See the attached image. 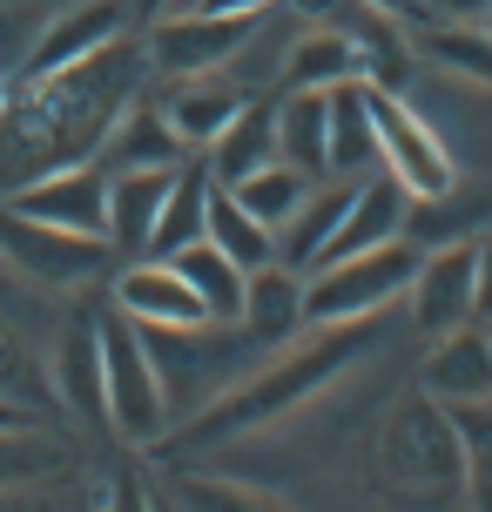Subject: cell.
Wrapping results in <instances>:
<instances>
[{
    "mask_svg": "<svg viewBox=\"0 0 492 512\" xmlns=\"http://www.w3.org/2000/svg\"><path fill=\"white\" fill-rule=\"evenodd\" d=\"M95 162H102L108 176H122V169H176V162H189V142L176 135L169 108L149 102V95H135V102L122 108V122L108 128V142H102Z\"/></svg>",
    "mask_w": 492,
    "mask_h": 512,
    "instance_id": "2e32d148",
    "label": "cell"
},
{
    "mask_svg": "<svg viewBox=\"0 0 492 512\" xmlns=\"http://www.w3.org/2000/svg\"><path fill=\"white\" fill-rule=\"evenodd\" d=\"M21 425H41V411L21 398H0V432H21Z\"/></svg>",
    "mask_w": 492,
    "mask_h": 512,
    "instance_id": "e575fe53",
    "label": "cell"
},
{
    "mask_svg": "<svg viewBox=\"0 0 492 512\" xmlns=\"http://www.w3.org/2000/svg\"><path fill=\"white\" fill-rule=\"evenodd\" d=\"M41 465H54V445L41 425H21V432H0V486L14 479H34Z\"/></svg>",
    "mask_w": 492,
    "mask_h": 512,
    "instance_id": "1f68e13d",
    "label": "cell"
},
{
    "mask_svg": "<svg viewBox=\"0 0 492 512\" xmlns=\"http://www.w3.org/2000/svg\"><path fill=\"white\" fill-rule=\"evenodd\" d=\"M7 95H14V68L0 61V108H7Z\"/></svg>",
    "mask_w": 492,
    "mask_h": 512,
    "instance_id": "f35d334b",
    "label": "cell"
},
{
    "mask_svg": "<svg viewBox=\"0 0 492 512\" xmlns=\"http://www.w3.org/2000/svg\"><path fill=\"white\" fill-rule=\"evenodd\" d=\"M169 263H176L182 277L196 283V297L209 304V317H216V324H236V317H243V290H250V270H243L230 250H216V243L203 236V243L176 250Z\"/></svg>",
    "mask_w": 492,
    "mask_h": 512,
    "instance_id": "484cf974",
    "label": "cell"
},
{
    "mask_svg": "<svg viewBox=\"0 0 492 512\" xmlns=\"http://www.w3.org/2000/svg\"><path fill=\"white\" fill-rule=\"evenodd\" d=\"M371 81V48L358 27H304L284 54V88H337Z\"/></svg>",
    "mask_w": 492,
    "mask_h": 512,
    "instance_id": "d6986e66",
    "label": "cell"
},
{
    "mask_svg": "<svg viewBox=\"0 0 492 512\" xmlns=\"http://www.w3.org/2000/svg\"><path fill=\"white\" fill-rule=\"evenodd\" d=\"M364 351V317L358 324H311L304 344H284V358H270L257 378H243L230 398H216L203 418H189L182 432H169L162 445L182 452V445H236V438H257L270 425H284L290 411H304L324 391L337 384Z\"/></svg>",
    "mask_w": 492,
    "mask_h": 512,
    "instance_id": "7a4b0ae2",
    "label": "cell"
},
{
    "mask_svg": "<svg viewBox=\"0 0 492 512\" xmlns=\"http://www.w3.org/2000/svg\"><path fill=\"white\" fill-rule=\"evenodd\" d=\"M351 189H358V176H324L311 196H304V209L277 230V256H284L290 270H304V277L317 270V256H324V243H331L337 216H344V203H351Z\"/></svg>",
    "mask_w": 492,
    "mask_h": 512,
    "instance_id": "603a6c76",
    "label": "cell"
},
{
    "mask_svg": "<svg viewBox=\"0 0 492 512\" xmlns=\"http://www.w3.org/2000/svg\"><path fill=\"white\" fill-rule=\"evenodd\" d=\"M115 243L108 236H75V230H54L41 216H21V209L0 196V263L21 270L27 283H48V290H75V283L102 277Z\"/></svg>",
    "mask_w": 492,
    "mask_h": 512,
    "instance_id": "52a82bcc",
    "label": "cell"
},
{
    "mask_svg": "<svg viewBox=\"0 0 492 512\" xmlns=\"http://www.w3.org/2000/svg\"><path fill=\"white\" fill-rule=\"evenodd\" d=\"M236 331L250 337V344H263V351H270V344H290L297 331H311V324H304V270H290L284 256L263 263V270H250Z\"/></svg>",
    "mask_w": 492,
    "mask_h": 512,
    "instance_id": "e0dca14e",
    "label": "cell"
},
{
    "mask_svg": "<svg viewBox=\"0 0 492 512\" xmlns=\"http://www.w3.org/2000/svg\"><path fill=\"white\" fill-rule=\"evenodd\" d=\"M439 21H486L492 14V0H425Z\"/></svg>",
    "mask_w": 492,
    "mask_h": 512,
    "instance_id": "836d02e7",
    "label": "cell"
},
{
    "mask_svg": "<svg viewBox=\"0 0 492 512\" xmlns=\"http://www.w3.org/2000/svg\"><path fill=\"white\" fill-rule=\"evenodd\" d=\"M486 331H492V324H486Z\"/></svg>",
    "mask_w": 492,
    "mask_h": 512,
    "instance_id": "ab89813d",
    "label": "cell"
},
{
    "mask_svg": "<svg viewBox=\"0 0 492 512\" xmlns=\"http://www.w3.org/2000/svg\"><path fill=\"white\" fill-rule=\"evenodd\" d=\"M209 196H216V176H209V162L189 155L176 169V182H169V203H162L149 256H176V250H189V243H203L209 236Z\"/></svg>",
    "mask_w": 492,
    "mask_h": 512,
    "instance_id": "cb8c5ba5",
    "label": "cell"
},
{
    "mask_svg": "<svg viewBox=\"0 0 492 512\" xmlns=\"http://www.w3.org/2000/svg\"><path fill=\"white\" fill-rule=\"evenodd\" d=\"M358 7H371V14H391V21H412L425 0H358Z\"/></svg>",
    "mask_w": 492,
    "mask_h": 512,
    "instance_id": "d590c367",
    "label": "cell"
},
{
    "mask_svg": "<svg viewBox=\"0 0 492 512\" xmlns=\"http://www.w3.org/2000/svg\"><path fill=\"white\" fill-rule=\"evenodd\" d=\"M7 203L21 216H41L54 230L75 236H108V169L102 162H75V169H48V176L21 182Z\"/></svg>",
    "mask_w": 492,
    "mask_h": 512,
    "instance_id": "8fae6325",
    "label": "cell"
},
{
    "mask_svg": "<svg viewBox=\"0 0 492 512\" xmlns=\"http://www.w3.org/2000/svg\"><path fill=\"white\" fill-rule=\"evenodd\" d=\"M48 384L54 405L75 411L81 425H108V378H102V317L75 310L48 351Z\"/></svg>",
    "mask_w": 492,
    "mask_h": 512,
    "instance_id": "7c38bea8",
    "label": "cell"
},
{
    "mask_svg": "<svg viewBox=\"0 0 492 512\" xmlns=\"http://www.w3.org/2000/svg\"><path fill=\"white\" fill-rule=\"evenodd\" d=\"M257 27H263V14L182 7V14H162V21H149L142 48H149V61H156L169 81H182V75H223L236 54L257 41Z\"/></svg>",
    "mask_w": 492,
    "mask_h": 512,
    "instance_id": "ba28073f",
    "label": "cell"
},
{
    "mask_svg": "<svg viewBox=\"0 0 492 512\" xmlns=\"http://www.w3.org/2000/svg\"><path fill=\"white\" fill-rule=\"evenodd\" d=\"M452 418H459V438H466V499L492 506V398L452 405Z\"/></svg>",
    "mask_w": 492,
    "mask_h": 512,
    "instance_id": "f546056e",
    "label": "cell"
},
{
    "mask_svg": "<svg viewBox=\"0 0 492 512\" xmlns=\"http://www.w3.org/2000/svg\"><path fill=\"white\" fill-rule=\"evenodd\" d=\"M418 391H432L439 405H479V398H492V331L486 324H459V331L432 337Z\"/></svg>",
    "mask_w": 492,
    "mask_h": 512,
    "instance_id": "9a60e30c",
    "label": "cell"
},
{
    "mask_svg": "<svg viewBox=\"0 0 492 512\" xmlns=\"http://www.w3.org/2000/svg\"><path fill=\"white\" fill-rule=\"evenodd\" d=\"M364 88H371V122H378V169L405 182L412 203L452 196V189H459V162L445 149V135L425 122L398 88H385V81H364Z\"/></svg>",
    "mask_w": 492,
    "mask_h": 512,
    "instance_id": "8992f818",
    "label": "cell"
},
{
    "mask_svg": "<svg viewBox=\"0 0 492 512\" xmlns=\"http://www.w3.org/2000/svg\"><path fill=\"white\" fill-rule=\"evenodd\" d=\"M277 155L304 176H331V88H284L277 95Z\"/></svg>",
    "mask_w": 492,
    "mask_h": 512,
    "instance_id": "ffe728a7",
    "label": "cell"
},
{
    "mask_svg": "<svg viewBox=\"0 0 492 512\" xmlns=\"http://www.w3.org/2000/svg\"><path fill=\"white\" fill-rule=\"evenodd\" d=\"M418 48L432 54L445 75L492 88V21H439L432 34H418Z\"/></svg>",
    "mask_w": 492,
    "mask_h": 512,
    "instance_id": "f1b7e54d",
    "label": "cell"
},
{
    "mask_svg": "<svg viewBox=\"0 0 492 512\" xmlns=\"http://www.w3.org/2000/svg\"><path fill=\"white\" fill-rule=\"evenodd\" d=\"M149 68L156 61L142 48V34H122L75 68L14 81V95L0 108V196H14L21 182L48 176V169L95 162L108 128L122 122V108L142 95Z\"/></svg>",
    "mask_w": 492,
    "mask_h": 512,
    "instance_id": "6da1fadb",
    "label": "cell"
},
{
    "mask_svg": "<svg viewBox=\"0 0 492 512\" xmlns=\"http://www.w3.org/2000/svg\"><path fill=\"white\" fill-rule=\"evenodd\" d=\"M203 162H209V176L223 182V189L243 182V176H257L263 162H277V102H243L236 122L203 149Z\"/></svg>",
    "mask_w": 492,
    "mask_h": 512,
    "instance_id": "7402d4cb",
    "label": "cell"
},
{
    "mask_svg": "<svg viewBox=\"0 0 492 512\" xmlns=\"http://www.w3.org/2000/svg\"><path fill=\"white\" fill-rule=\"evenodd\" d=\"M176 169H122V176H108V243H115V256H149Z\"/></svg>",
    "mask_w": 492,
    "mask_h": 512,
    "instance_id": "ac0fdd59",
    "label": "cell"
},
{
    "mask_svg": "<svg viewBox=\"0 0 492 512\" xmlns=\"http://www.w3.org/2000/svg\"><path fill=\"white\" fill-rule=\"evenodd\" d=\"M311 189H317V176H304V169H290L284 155H277V162H263L257 176L230 182V196H236L243 209H250V216H263L270 230H284L290 216L304 209V196H311Z\"/></svg>",
    "mask_w": 492,
    "mask_h": 512,
    "instance_id": "83f0119b",
    "label": "cell"
},
{
    "mask_svg": "<svg viewBox=\"0 0 492 512\" xmlns=\"http://www.w3.org/2000/svg\"><path fill=\"white\" fill-rule=\"evenodd\" d=\"M479 324H492V230H479Z\"/></svg>",
    "mask_w": 492,
    "mask_h": 512,
    "instance_id": "d6a6232c",
    "label": "cell"
},
{
    "mask_svg": "<svg viewBox=\"0 0 492 512\" xmlns=\"http://www.w3.org/2000/svg\"><path fill=\"white\" fill-rule=\"evenodd\" d=\"M405 216H412V189L398 176H358V189H351V203H344V216H337L331 243H324V256H317V270L324 263H337V256H358V250H378V243H391V236H405Z\"/></svg>",
    "mask_w": 492,
    "mask_h": 512,
    "instance_id": "5bb4252c",
    "label": "cell"
},
{
    "mask_svg": "<svg viewBox=\"0 0 492 512\" xmlns=\"http://www.w3.org/2000/svg\"><path fill=\"white\" fill-rule=\"evenodd\" d=\"M405 297H412L418 337H445L459 324H479V236H452L432 256H418V277Z\"/></svg>",
    "mask_w": 492,
    "mask_h": 512,
    "instance_id": "9c48e42d",
    "label": "cell"
},
{
    "mask_svg": "<svg viewBox=\"0 0 492 512\" xmlns=\"http://www.w3.org/2000/svg\"><path fill=\"white\" fill-rule=\"evenodd\" d=\"M196 7H216V14H270L277 0H196Z\"/></svg>",
    "mask_w": 492,
    "mask_h": 512,
    "instance_id": "8d00e7d4",
    "label": "cell"
},
{
    "mask_svg": "<svg viewBox=\"0 0 492 512\" xmlns=\"http://www.w3.org/2000/svg\"><path fill=\"white\" fill-rule=\"evenodd\" d=\"M418 277V250L412 236H391L378 250L337 256L324 270L304 277V324H358V317H378L385 304H398Z\"/></svg>",
    "mask_w": 492,
    "mask_h": 512,
    "instance_id": "5b68a950",
    "label": "cell"
},
{
    "mask_svg": "<svg viewBox=\"0 0 492 512\" xmlns=\"http://www.w3.org/2000/svg\"><path fill=\"white\" fill-rule=\"evenodd\" d=\"M378 472L385 486L412 499H466V438L452 405H439L432 391H412L378 432Z\"/></svg>",
    "mask_w": 492,
    "mask_h": 512,
    "instance_id": "3957f363",
    "label": "cell"
},
{
    "mask_svg": "<svg viewBox=\"0 0 492 512\" xmlns=\"http://www.w3.org/2000/svg\"><path fill=\"white\" fill-rule=\"evenodd\" d=\"M129 14H135L129 0H68V7L34 34V48L21 54L14 81L54 75V68H75V61H88V54H102L108 41H122V34H129Z\"/></svg>",
    "mask_w": 492,
    "mask_h": 512,
    "instance_id": "30bf717a",
    "label": "cell"
},
{
    "mask_svg": "<svg viewBox=\"0 0 492 512\" xmlns=\"http://www.w3.org/2000/svg\"><path fill=\"white\" fill-rule=\"evenodd\" d=\"M209 243H216V250H230L243 270L277 263V230H270L263 216H250V209L236 203L223 182H216V196H209Z\"/></svg>",
    "mask_w": 492,
    "mask_h": 512,
    "instance_id": "4316f807",
    "label": "cell"
},
{
    "mask_svg": "<svg viewBox=\"0 0 492 512\" xmlns=\"http://www.w3.org/2000/svg\"><path fill=\"white\" fill-rule=\"evenodd\" d=\"M243 102H250V95H243V88L230 81V68H223V75H182L162 108H169L176 135L189 142V155H203L209 142L236 122V108H243Z\"/></svg>",
    "mask_w": 492,
    "mask_h": 512,
    "instance_id": "44dd1931",
    "label": "cell"
},
{
    "mask_svg": "<svg viewBox=\"0 0 492 512\" xmlns=\"http://www.w3.org/2000/svg\"><path fill=\"white\" fill-rule=\"evenodd\" d=\"M378 169V122H371V88L337 81L331 88V176H371Z\"/></svg>",
    "mask_w": 492,
    "mask_h": 512,
    "instance_id": "d4e9b609",
    "label": "cell"
},
{
    "mask_svg": "<svg viewBox=\"0 0 492 512\" xmlns=\"http://www.w3.org/2000/svg\"><path fill=\"white\" fill-rule=\"evenodd\" d=\"M182 7H196V0H135L142 21H162V14H182Z\"/></svg>",
    "mask_w": 492,
    "mask_h": 512,
    "instance_id": "74e56055",
    "label": "cell"
},
{
    "mask_svg": "<svg viewBox=\"0 0 492 512\" xmlns=\"http://www.w3.org/2000/svg\"><path fill=\"white\" fill-rule=\"evenodd\" d=\"M115 310L135 324H216L196 283L182 277L169 256H129V270L115 277Z\"/></svg>",
    "mask_w": 492,
    "mask_h": 512,
    "instance_id": "4fadbf2b",
    "label": "cell"
},
{
    "mask_svg": "<svg viewBox=\"0 0 492 512\" xmlns=\"http://www.w3.org/2000/svg\"><path fill=\"white\" fill-rule=\"evenodd\" d=\"M102 378H108V432L129 438V445H162L176 425V405H169V384H162V364L142 324L122 310L102 317Z\"/></svg>",
    "mask_w": 492,
    "mask_h": 512,
    "instance_id": "277c9868",
    "label": "cell"
},
{
    "mask_svg": "<svg viewBox=\"0 0 492 512\" xmlns=\"http://www.w3.org/2000/svg\"><path fill=\"white\" fill-rule=\"evenodd\" d=\"M0 398H21V405H48L54 398V384H48V371L34 364V351H27V337L0 317Z\"/></svg>",
    "mask_w": 492,
    "mask_h": 512,
    "instance_id": "4dcf8cb0",
    "label": "cell"
}]
</instances>
